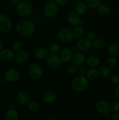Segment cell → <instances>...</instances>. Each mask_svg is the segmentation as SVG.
Returning <instances> with one entry per match:
<instances>
[{
    "instance_id": "obj_1",
    "label": "cell",
    "mask_w": 119,
    "mask_h": 120,
    "mask_svg": "<svg viewBox=\"0 0 119 120\" xmlns=\"http://www.w3.org/2000/svg\"><path fill=\"white\" fill-rule=\"evenodd\" d=\"M15 29L16 32L21 36L30 37L35 33L36 27L33 21L24 19L20 20L16 23Z\"/></svg>"
},
{
    "instance_id": "obj_2",
    "label": "cell",
    "mask_w": 119,
    "mask_h": 120,
    "mask_svg": "<svg viewBox=\"0 0 119 120\" xmlns=\"http://www.w3.org/2000/svg\"><path fill=\"white\" fill-rule=\"evenodd\" d=\"M89 81L85 76L78 75L71 82V89L76 93L83 92L88 88L89 85Z\"/></svg>"
},
{
    "instance_id": "obj_3",
    "label": "cell",
    "mask_w": 119,
    "mask_h": 120,
    "mask_svg": "<svg viewBox=\"0 0 119 120\" xmlns=\"http://www.w3.org/2000/svg\"><path fill=\"white\" fill-rule=\"evenodd\" d=\"M33 9L32 4L27 0H22L16 5V13L22 17L30 16L33 12Z\"/></svg>"
},
{
    "instance_id": "obj_4",
    "label": "cell",
    "mask_w": 119,
    "mask_h": 120,
    "mask_svg": "<svg viewBox=\"0 0 119 120\" xmlns=\"http://www.w3.org/2000/svg\"><path fill=\"white\" fill-rule=\"evenodd\" d=\"M59 12V6L54 1H47L43 8V14L49 18L55 17Z\"/></svg>"
},
{
    "instance_id": "obj_5",
    "label": "cell",
    "mask_w": 119,
    "mask_h": 120,
    "mask_svg": "<svg viewBox=\"0 0 119 120\" xmlns=\"http://www.w3.org/2000/svg\"><path fill=\"white\" fill-rule=\"evenodd\" d=\"M74 38L72 30L68 28H61L57 33V39L62 43H70L73 41Z\"/></svg>"
},
{
    "instance_id": "obj_6",
    "label": "cell",
    "mask_w": 119,
    "mask_h": 120,
    "mask_svg": "<svg viewBox=\"0 0 119 120\" xmlns=\"http://www.w3.org/2000/svg\"><path fill=\"white\" fill-rule=\"evenodd\" d=\"M28 73L32 79L34 80H37L40 79L43 76V68L38 63H33L29 66Z\"/></svg>"
},
{
    "instance_id": "obj_7",
    "label": "cell",
    "mask_w": 119,
    "mask_h": 120,
    "mask_svg": "<svg viewBox=\"0 0 119 120\" xmlns=\"http://www.w3.org/2000/svg\"><path fill=\"white\" fill-rule=\"evenodd\" d=\"M46 64L49 69L51 70H57L62 65V61L58 54H51L46 59Z\"/></svg>"
},
{
    "instance_id": "obj_8",
    "label": "cell",
    "mask_w": 119,
    "mask_h": 120,
    "mask_svg": "<svg viewBox=\"0 0 119 120\" xmlns=\"http://www.w3.org/2000/svg\"><path fill=\"white\" fill-rule=\"evenodd\" d=\"M13 25L11 20L8 16L0 13V32L8 33L12 29Z\"/></svg>"
},
{
    "instance_id": "obj_9",
    "label": "cell",
    "mask_w": 119,
    "mask_h": 120,
    "mask_svg": "<svg viewBox=\"0 0 119 120\" xmlns=\"http://www.w3.org/2000/svg\"><path fill=\"white\" fill-rule=\"evenodd\" d=\"M81 15L78 14L75 11L70 12L67 15L66 19L69 24L74 26H77L78 25H82L84 23L83 21H82Z\"/></svg>"
},
{
    "instance_id": "obj_10",
    "label": "cell",
    "mask_w": 119,
    "mask_h": 120,
    "mask_svg": "<svg viewBox=\"0 0 119 120\" xmlns=\"http://www.w3.org/2000/svg\"><path fill=\"white\" fill-rule=\"evenodd\" d=\"M95 109L98 112L102 114H106L110 112V105L109 103L104 100H100L95 103Z\"/></svg>"
},
{
    "instance_id": "obj_11",
    "label": "cell",
    "mask_w": 119,
    "mask_h": 120,
    "mask_svg": "<svg viewBox=\"0 0 119 120\" xmlns=\"http://www.w3.org/2000/svg\"><path fill=\"white\" fill-rule=\"evenodd\" d=\"M21 77L20 71L16 68L8 69L5 73V79L8 82H15Z\"/></svg>"
},
{
    "instance_id": "obj_12",
    "label": "cell",
    "mask_w": 119,
    "mask_h": 120,
    "mask_svg": "<svg viewBox=\"0 0 119 120\" xmlns=\"http://www.w3.org/2000/svg\"><path fill=\"white\" fill-rule=\"evenodd\" d=\"M74 53V52L72 51L71 48H69V47H65L61 49L59 56L62 62L64 63H68L72 61Z\"/></svg>"
},
{
    "instance_id": "obj_13",
    "label": "cell",
    "mask_w": 119,
    "mask_h": 120,
    "mask_svg": "<svg viewBox=\"0 0 119 120\" xmlns=\"http://www.w3.org/2000/svg\"><path fill=\"white\" fill-rule=\"evenodd\" d=\"M76 46L78 50L85 53L88 52L91 49L92 45L91 41L85 38H80L77 42Z\"/></svg>"
},
{
    "instance_id": "obj_14",
    "label": "cell",
    "mask_w": 119,
    "mask_h": 120,
    "mask_svg": "<svg viewBox=\"0 0 119 120\" xmlns=\"http://www.w3.org/2000/svg\"><path fill=\"white\" fill-rule=\"evenodd\" d=\"M16 100L18 103L22 106L27 105L30 101L29 94L27 91H24V90L19 91L16 94Z\"/></svg>"
},
{
    "instance_id": "obj_15",
    "label": "cell",
    "mask_w": 119,
    "mask_h": 120,
    "mask_svg": "<svg viewBox=\"0 0 119 120\" xmlns=\"http://www.w3.org/2000/svg\"><path fill=\"white\" fill-rule=\"evenodd\" d=\"M15 54L11 49H2L0 50V60L4 62H10L14 59Z\"/></svg>"
},
{
    "instance_id": "obj_16",
    "label": "cell",
    "mask_w": 119,
    "mask_h": 120,
    "mask_svg": "<svg viewBox=\"0 0 119 120\" xmlns=\"http://www.w3.org/2000/svg\"><path fill=\"white\" fill-rule=\"evenodd\" d=\"M86 57L84 52L80 51H77L74 53L72 56V62L78 67L83 66L86 62Z\"/></svg>"
},
{
    "instance_id": "obj_17",
    "label": "cell",
    "mask_w": 119,
    "mask_h": 120,
    "mask_svg": "<svg viewBox=\"0 0 119 120\" xmlns=\"http://www.w3.org/2000/svg\"><path fill=\"white\" fill-rule=\"evenodd\" d=\"M29 59V54L24 50H21L15 53L14 60L19 64H23L26 63Z\"/></svg>"
},
{
    "instance_id": "obj_18",
    "label": "cell",
    "mask_w": 119,
    "mask_h": 120,
    "mask_svg": "<svg viewBox=\"0 0 119 120\" xmlns=\"http://www.w3.org/2000/svg\"><path fill=\"white\" fill-rule=\"evenodd\" d=\"M85 63L89 68H97L100 66V60L98 56L92 55L86 57Z\"/></svg>"
},
{
    "instance_id": "obj_19",
    "label": "cell",
    "mask_w": 119,
    "mask_h": 120,
    "mask_svg": "<svg viewBox=\"0 0 119 120\" xmlns=\"http://www.w3.org/2000/svg\"><path fill=\"white\" fill-rule=\"evenodd\" d=\"M49 55H50V52L49 49L46 47H38L35 51V56L37 59L40 60L46 59Z\"/></svg>"
},
{
    "instance_id": "obj_20",
    "label": "cell",
    "mask_w": 119,
    "mask_h": 120,
    "mask_svg": "<svg viewBox=\"0 0 119 120\" xmlns=\"http://www.w3.org/2000/svg\"><path fill=\"white\" fill-rule=\"evenodd\" d=\"M57 95L54 91H47L44 93L43 96V100L47 104H52L56 101Z\"/></svg>"
},
{
    "instance_id": "obj_21",
    "label": "cell",
    "mask_w": 119,
    "mask_h": 120,
    "mask_svg": "<svg viewBox=\"0 0 119 120\" xmlns=\"http://www.w3.org/2000/svg\"><path fill=\"white\" fill-rule=\"evenodd\" d=\"M88 7L85 2L78 1L75 5V11L80 15L86 14L88 12Z\"/></svg>"
},
{
    "instance_id": "obj_22",
    "label": "cell",
    "mask_w": 119,
    "mask_h": 120,
    "mask_svg": "<svg viewBox=\"0 0 119 120\" xmlns=\"http://www.w3.org/2000/svg\"><path fill=\"white\" fill-rule=\"evenodd\" d=\"M99 76H101L103 79H108L110 77L112 71L109 67L106 64H103L99 66Z\"/></svg>"
},
{
    "instance_id": "obj_23",
    "label": "cell",
    "mask_w": 119,
    "mask_h": 120,
    "mask_svg": "<svg viewBox=\"0 0 119 120\" xmlns=\"http://www.w3.org/2000/svg\"><path fill=\"white\" fill-rule=\"evenodd\" d=\"M99 76V71L97 68H89L88 70H87L86 73L85 75V77L89 80H94L97 79Z\"/></svg>"
},
{
    "instance_id": "obj_24",
    "label": "cell",
    "mask_w": 119,
    "mask_h": 120,
    "mask_svg": "<svg viewBox=\"0 0 119 120\" xmlns=\"http://www.w3.org/2000/svg\"><path fill=\"white\" fill-rule=\"evenodd\" d=\"M72 33L74 38L80 39L85 34V29L82 25H78L75 26L72 30Z\"/></svg>"
},
{
    "instance_id": "obj_25",
    "label": "cell",
    "mask_w": 119,
    "mask_h": 120,
    "mask_svg": "<svg viewBox=\"0 0 119 120\" xmlns=\"http://www.w3.org/2000/svg\"><path fill=\"white\" fill-rule=\"evenodd\" d=\"M96 9L99 15L103 16H107L110 14V7L106 4L101 3L98 6Z\"/></svg>"
},
{
    "instance_id": "obj_26",
    "label": "cell",
    "mask_w": 119,
    "mask_h": 120,
    "mask_svg": "<svg viewBox=\"0 0 119 120\" xmlns=\"http://www.w3.org/2000/svg\"><path fill=\"white\" fill-rule=\"evenodd\" d=\"M5 120H19V114L15 109H9L5 115Z\"/></svg>"
},
{
    "instance_id": "obj_27",
    "label": "cell",
    "mask_w": 119,
    "mask_h": 120,
    "mask_svg": "<svg viewBox=\"0 0 119 120\" xmlns=\"http://www.w3.org/2000/svg\"><path fill=\"white\" fill-rule=\"evenodd\" d=\"M108 53L110 56L116 57L119 55V44L117 43H113L109 45L108 48Z\"/></svg>"
},
{
    "instance_id": "obj_28",
    "label": "cell",
    "mask_w": 119,
    "mask_h": 120,
    "mask_svg": "<svg viewBox=\"0 0 119 120\" xmlns=\"http://www.w3.org/2000/svg\"><path fill=\"white\" fill-rule=\"evenodd\" d=\"M92 46L96 49L101 50L104 49L106 46V42L103 39L96 38L92 42Z\"/></svg>"
},
{
    "instance_id": "obj_29",
    "label": "cell",
    "mask_w": 119,
    "mask_h": 120,
    "mask_svg": "<svg viewBox=\"0 0 119 120\" xmlns=\"http://www.w3.org/2000/svg\"><path fill=\"white\" fill-rule=\"evenodd\" d=\"M23 48V43L22 42L19 40H16L14 42H12L10 46V49L14 52L15 53L18 52L22 50V49Z\"/></svg>"
},
{
    "instance_id": "obj_30",
    "label": "cell",
    "mask_w": 119,
    "mask_h": 120,
    "mask_svg": "<svg viewBox=\"0 0 119 120\" xmlns=\"http://www.w3.org/2000/svg\"><path fill=\"white\" fill-rule=\"evenodd\" d=\"M27 105H28V109L31 112H36L40 110V104L36 101L30 100Z\"/></svg>"
},
{
    "instance_id": "obj_31",
    "label": "cell",
    "mask_w": 119,
    "mask_h": 120,
    "mask_svg": "<svg viewBox=\"0 0 119 120\" xmlns=\"http://www.w3.org/2000/svg\"><path fill=\"white\" fill-rule=\"evenodd\" d=\"M49 50L51 54H58L61 50V46L59 43L54 42L50 45Z\"/></svg>"
},
{
    "instance_id": "obj_32",
    "label": "cell",
    "mask_w": 119,
    "mask_h": 120,
    "mask_svg": "<svg viewBox=\"0 0 119 120\" xmlns=\"http://www.w3.org/2000/svg\"><path fill=\"white\" fill-rule=\"evenodd\" d=\"M85 2L88 8L91 9H96L102 3V0H85Z\"/></svg>"
},
{
    "instance_id": "obj_33",
    "label": "cell",
    "mask_w": 119,
    "mask_h": 120,
    "mask_svg": "<svg viewBox=\"0 0 119 120\" xmlns=\"http://www.w3.org/2000/svg\"><path fill=\"white\" fill-rule=\"evenodd\" d=\"M117 60L116 57L110 56L106 60V64L110 68H114L117 65Z\"/></svg>"
},
{
    "instance_id": "obj_34",
    "label": "cell",
    "mask_w": 119,
    "mask_h": 120,
    "mask_svg": "<svg viewBox=\"0 0 119 120\" xmlns=\"http://www.w3.org/2000/svg\"><path fill=\"white\" fill-rule=\"evenodd\" d=\"M78 68V66H77L74 63H71L68 64L66 66V71L70 75H74L77 72Z\"/></svg>"
},
{
    "instance_id": "obj_35",
    "label": "cell",
    "mask_w": 119,
    "mask_h": 120,
    "mask_svg": "<svg viewBox=\"0 0 119 120\" xmlns=\"http://www.w3.org/2000/svg\"><path fill=\"white\" fill-rule=\"evenodd\" d=\"M110 111L112 112H119V101H114L110 105Z\"/></svg>"
},
{
    "instance_id": "obj_36",
    "label": "cell",
    "mask_w": 119,
    "mask_h": 120,
    "mask_svg": "<svg viewBox=\"0 0 119 120\" xmlns=\"http://www.w3.org/2000/svg\"><path fill=\"white\" fill-rule=\"evenodd\" d=\"M86 38H87L90 41L92 42V41H94L96 38V34L93 30H89L88 32L86 34Z\"/></svg>"
},
{
    "instance_id": "obj_37",
    "label": "cell",
    "mask_w": 119,
    "mask_h": 120,
    "mask_svg": "<svg viewBox=\"0 0 119 120\" xmlns=\"http://www.w3.org/2000/svg\"><path fill=\"white\" fill-rule=\"evenodd\" d=\"M110 81L114 85L117 86L119 84V75H113L110 76Z\"/></svg>"
},
{
    "instance_id": "obj_38",
    "label": "cell",
    "mask_w": 119,
    "mask_h": 120,
    "mask_svg": "<svg viewBox=\"0 0 119 120\" xmlns=\"http://www.w3.org/2000/svg\"><path fill=\"white\" fill-rule=\"evenodd\" d=\"M86 71H87V69L83 65L78 67L77 73H78V75H80V76H85Z\"/></svg>"
},
{
    "instance_id": "obj_39",
    "label": "cell",
    "mask_w": 119,
    "mask_h": 120,
    "mask_svg": "<svg viewBox=\"0 0 119 120\" xmlns=\"http://www.w3.org/2000/svg\"><path fill=\"white\" fill-rule=\"evenodd\" d=\"M55 2L60 7H65L69 4L70 0H54Z\"/></svg>"
},
{
    "instance_id": "obj_40",
    "label": "cell",
    "mask_w": 119,
    "mask_h": 120,
    "mask_svg": "<svg viewBox=\"0 0 119 120\" xmlns=\"http://www.w3.org/2000/svg\"><path fill=\"white\" fill-rule=\"evenodd\" d=\"M114 94H115L117 98L119 99V84L116 87L115 90H114Z\"/></svg>"
},
{
    "instance_id": "obj_41",
    "label": "cell",
    "mask_w": 119,
    "mask_h": 120,
    "mask_svg": "<svg viewBox=\"0 0 119 120\" xmlns=\"http://www.w3.org/2000/svg\"><path fill=\"white\" fill-rule=\"evenodd\" d=\"M21 1V0H9L10 4L14 5H17Z\"/></svg>"
},
{
    "instance_id": "obj_42",
    "label": "cell",
    "mask_w": 119,
    "mask_h": 120,
    "mask_svg": "<svg viewBox=\"0 0 119 120\" xmlns=\"http://www.w3.org/2000/svg\"><path fill=\"white\" fill-rule=\"evenodd\" d=\"M113 120H119V111L114 114L113 116Z\"/></svg>"
},
{
    "instance_id": "obj_43",
    "label": "cell",
    "mask_w": 119,
    "mask_h": 120,
    "mask_svg": "<svg viewBox=\"0 0 119 120\" xmlns=\"http://www.w3.org/2000/svg\"><path fill=\"white\" fill-rule=\"evenodd\" d=\"M71 49H72V50L74 52H77V50H78V49H77V47L76 45L71 47Z\"/></svg>"
},
{
    "instance_id": "obj_44",
    "label": "cell",
    "mask_w": 119,
    "mask_h": 120,
    "mask_svg": "<svg viewBox=\"0 0 119 120\" xmlns=\"http://www.w3.org/2000/svg\"><path fill=\"white\" fill-rule=\"evenodd\" d=\"M15 104L14 103H12L9 105V109H15Z\"/></svg>"
},
{
    "instance_id": "obj_45",
    "label": "cell",
    "mask_w": 119,
    "mask_h": 120,
    "mask_svg": "<svg viewBox=\"0 0 119 120\" xmlns=\"http://www.w3.org/2000/svg\"><path fill=\"white\" fill-rule=\"evenodd\" d=\"M104 117H105V118H106V119H108V118H109L110 117V114L109 113H107L106 114L104 115Z\"/></svg>"
},
{
    "instance_id": "obj_46",
    "label": "cell",
    "mask_w": 119,
    "mask_h": 120,
    "mask_svg": "<svg viewBox=\"0 0 119 120\" xmlns=\"http://www.w3.org/2000/svg\"><path fill=\"white\" fill-rule=\"evenodd\" d=\"M3 46H4L3 42H2V41L0 39V50H2V48H3Z\"/></svg>"
},
{
    "instance_id": "obj_47",
    "label": "cell",
    "mask_w": 119,
    "mask_h": 120,
    "mask_svg": "<svg viewBox=\"0 0 119 120\" xmlns=\"http://www.w3.org/2000/svg\"><path fill=\"white\" fill-rule=\"evenodd\" d=\"M48 120H58L57 118H56V117H51V118H49Z\"/></svg>"
},
{
    "instance_id": "obj_48",
    "label": "cell",
    "mask_w": 119,
    "mask_h": 120,
    "mask_svg": "<svg viewBox=\"0 0 119 120\" xmlns=\"http://www.w3.org/2000/svg\"><path fill=\"white\" fill-rule=\"evenodd\" d=\"M75 120V119H70V120Z\"/></svg>"
},
{
    "instance_id": "obj_49",
    "label": "cell",
    "mask_w": 119,
    "mask_h": 120,
    "mask_svg": "<svg viewBox=\"0 0 119 120\" xmlns=\"http://www.w3.org/2000/svg\"><path fill=\"white\" fill-rule=\"evenodd\" d=\"M47 1H54V0H47Z\"/></svg>"
}]
</instances>
